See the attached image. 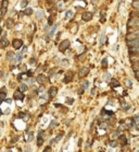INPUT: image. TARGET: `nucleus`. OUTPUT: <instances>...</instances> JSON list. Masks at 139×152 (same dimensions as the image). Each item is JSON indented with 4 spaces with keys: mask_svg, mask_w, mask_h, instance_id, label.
Masks as SVG:
<instances>
[{
    "mask_svg": "<svg viewBox=\"0 0 139 152\" xmlns=\"http://www.w3.org/2000/svg\"><path fill=\"white\" fill-rule=\"evenodd\" d=\"M69 47H70V41L69 40H64V41H62V42L60 43V45H59V51L63 53V51H65Z\"/></svg>",
    "mask_w": 139,
    "mask_h": 152,
    "instance_id": "nucleus-1",
    "label": "nucleus"
},
{
    "mask_svg": "<svg viewBox=\"0 0 139 152\" xmlns=\"http://www.w3.org/2000/svg\"><path fill=\"white\" fill-rule=\"evenodd\" d=\"M74 78V72L73 71H69V72L65 73V78H64V83H69V82H71L72 80H73Z\"/></svg>",
    "mask_w": 139,
    "mask_h": 152,
    "instance_id": "nucleus-2",
    "label": "nucleus"
},
{
    "mask_svg": "<svg viewBox=\"0 0 139 152\" xmlns=\"http://www.w3.org/2000/svg\"><path fill=\"white\" fill-rule=\"evenodd\" d=\"M91 19H92V12H89V11H87V12H84V13L82 14V20L83 21H90Z\"/></svg>",
    "mask_w": 139,
    "mask_h": 152,
    "instance_id": "nucleus-3",
    "label": "nucleus"
},
{
    "mask_svg": "<svg viewBox=\"0 0 139 152\" xmlns=\"http://www.w3.org/2000/svg\"><path fill=\"white\" fill-rule=\"evenodd\" d=\"M136 38H139V29L136 30L135 32H132V33L128 34L127 35V40L128 41H132V40H136Z\"/></svg>",
    "mask_w": 139,
    "mask_h": 152,
    "instance_id": "nucleus-4",
    "label": "nucleus"
},
{
    "mask_svg": "<svg viewBox=\"0 0 139 152\" xmlns=\"http://www.w3.org/2000/svg\"><path fill=\"white\" fill-rule=\"evenodd\" d=\"M12 45L15 49H21V47H23V41L22 40H14L12 42Z\"/></svg>",
    "mask_w": 139,
    "mask_h": 152,
    "instance_id": "nucleus-5",
    "label": "nucleus"
},
{
    "mask_svg": "<svg viewBox=\"0 0 139 152\" xmlns=\"http://www.w3.org/2000/svg\"><path fill=\"white\" fill-rule=\"evenodd\" d=\"M25 99V95H24V92L22 91H16L14 93V100H19V101H23Z\"/></svg>",
    "mask_w": 139,
    "mask_h": 152,
    "instance_id": "nucleus-6",
    "label": "nucleus"
},
{
    "mask_svg": "<svg viewBox=\"0 0 139 152\" xmlns=\"http://www.w3.org/2000/svg\"><path fill=\"white\" fill-rule=\"evenodd\" d=\"M78 73H79V77H86V76L89 73V69L87 68V67H83V68H80V70Z\"/></svg>",
    "mask_w": 139,
    "mask_h": 152,
    "instance_id": "nucleus-7",
    "label": "nucleus"
},
{
    "mask_svg": "<svg viewBox=\"0 0 139 152\" xmlns=\"http://www.w3.org/2000/svg\"><path fill=\"white\" fill-rule=\"evenodd\" d=\"M56 93H58V89L56 88V86H51V88L49 89V97H54L56 95Z\"/></svg>",
    "mask_w": 139,
    "mask_h": 152,
    "instance_id": "nucleus-8",
    "label": "nucleus"
},
{
    "mask_svg": "<svg viewBox=\"0 0 139 152\" xmlns=\"http://www.w3.org/2000/svg\"><path fill=\"white\" fill-rule=\"evenodd\" d=\"M127 44H128V46L129 47L139 46V38H136V40H132V41H128Z\"/></svg>",
    "mask_w": 139,
    "mask_h": 152,
    "instance_id": "nucleus-9",
    "label": "nucleus"
},
{
    "mask_svg": "<svg viewBox=\"0 0 139 152\" xmlns=\"http://www.w3.org/2000/svg\"><path fill=\"white\" fill-rule=\"evenodd\" d=\"M42 142H43V138H42V130H40V131H39L38 137H37V145H38V147H40V145L42 144Z\"/></svg>",
    "mask_w": 139,
    "mask_h": 152,
    "instance_id": "nucleus-10",
    "label": "nucleus"
},
{
    "mask_svg": "<svg viewBox=\"0 0 139 152\" xmlns=\"http://www.w3.org/2000/svg\"><path fill=\"white\" fill-rule=\"evenodd\" d=\"M130 25L132 26H139V18H132L130 20Z\"/></svg>",
    "mask_w": 139,
    "mask_h": 152,
    "instance_id": "nucleus-11",
    "label": "nucleus"
},
{
    "mask_svg": "<svg viewBox=\"0 0 139 152\" xmlns=\"http://www.w3.org/2000/svg\"><path fill=\"white\" fill-rule=\"evenodd\" d=\"M0 45H1V48H6V47L9 45V41L7 40V38H1V41H0Z\"/></svg>",
    "mask_w": 139,
    "mask_h": 152,
    "instance_id": "nucleus-12",
    "label": "nucleus"
},
{
    "mask_svg": "<svg viewBox=\"0 0 139 152\" xmlns=\"http://www.w3.org/2000/svg\"><path fill=\"white\" fill-rule=\"evenodd\" d=\"M15 57H16V55H15L13 51H9V53L7 54V58H8V60H10V61H12Z\"/></svg>",
    "mask_w": 139,
    "mask_h": 152,
    "instance_id": "nucleus-13",
    "label": "nucleus"
},
{
    "mask_svg": "<svg viewBox=\"0 0 139 152\" xmlns=\"http://www.w3.org/2000/svg\"><path fill=\"white\" fill-rule=\"evenodd\" d=\"M58 26H59L58 24H54V25H53V27L51 29V31L49 32V37H52V36L54 35V33H56V29H58Z\"/></svg>",
    "mask_w": 139,
    "mask_h": 152,
    "instance_id": "nucleus-14",
    "label": "nucleus"
},
{
    "mask_svg": "<svg viewBox=\"0 0 139 152\" xmlns=\"http://www.w3.org/2000/svg\"><path fill=\"white\" fill-rule=\"evenodd\" d=\"M37 82H38V83H43V82H45L46 81V78H45V76H43V75H39L38 76V77H37Z\"/></svg>",
    "mask_w": 139,
    "mask_h": 152,
    "instance_id": "nucleus-15",
    "label": "nucleus"
},
{
    "mask_svg": "<svg viewBox=\"0 0 139 152\" xmlns=\"http://www.w3.org/2000/svg\"><path fill=\"white\" fill-rule=\"evenodd\" d=\"M110 84L112 86H119V83H118V81H117L116 79H111V81H110Z\"/></svg>",
    "mask_w": 139,
    "mask_h": 152,
    "instance_id": "nucleus-16",
    "label": "nucleus"
},
{
    "mask_svg": "<svg viewBox=\"0 0 139 152\" xmlns=\"http://www.w3.org/2000/svg\"><path fill=\"white\" fill-rule=\"evenodd\" d=\"M43 17H45V13H43L42 11L36 12V18L38 19V20H41V19H43Z\"/></svg>",
    "mask_w": 139,
    "mask_h": 152,
    "instance_id": "nucleus-17",
    "label": "nucleus"
},
{
    "mask_svg": "<svg viewBox=\"0 0 139 152\" xmlns=\"http://www.w3.org/2000/svg\"><path fill=\"white\" fill-rule=\"evenodd\" d=\"M132 5V8H135V9H137L139 11V0H134Z\"/></svg>",
    "mask_w": 139,
    "mask_h": 152,
    "instance_id": "nucleus-18",
    "label": "nucleus"
},
{
    "mask_svg": "<svg viewBox=\"0 0 139 152\" xmlns=\"http://www.w3.org/2000/svg\"><path fill=\"white\" fill-rule=\"evenodd\" d=\"M129 53H136V54H139V46H136V47H130Z\"/></svg>",
    "mask_w": 139,
    "mask_h": 152,
    "instance_id": "nucleus-19",
    "label": "nucleus"
},
{
    "mask_svg": "<svg viewBox=\"0 0 139 152\" xmlns=\"http://www.w3.org/2000/svg\"><path fill=\"white\" fill-rule=\"evenodd\" d=\"M23 13L25 14V16H30V14L33 13V9H32V8H27V9L24 10Z\"/></svg>",
    "mask_w": 139,
    "mask_h": 152,
    "instance_id": "nucleus-20",
    "label": "nucleus"
},
{
    "mask_svg": "<svg viewBox=\"0 0 139 152\" xmlns=\"http://www.w3.org/2000/svg\"><path fill=\"white\" fill-rule=\"evenodd\" d=\"M72 17H73V11H71V10H67V11L65 12V19L72 18Z\"/></svg>",
    "mask_w": 139,
    "mask_h": 152,
    "instance_id": "nucleus-21",
    "label": "nucleus"
},
{
    "mask_svg": "<svg viewBox=\"0 0 139 152\" xmlns=\"http://www.w3.org/2000/svg\"><path fill=\"white\" fill-rule=\"evenodd\" d=\"M103 80H104V81H105V82H109V81H111V77H110V73H109V72H106L105 75L103 76Z\"/></svg>",
    "mask_w": 139,
    "mask_h": 152,
    "instance_id": "nucleus-22",
    "label": "nucleus"
},
{
    "mask_svg": "<svg viewBox=\"0 0 139 152\" xmlns=\"http://www.w3.org/2000/svg\"><path fill=\"white\" fill-rule=\"evenodd\" d=\"M27 85L26 84H21L20 85V91H22V92H25V91H27Z\"/></svg>",
    "mask_w": 139,
    "mask_h": 152,
    "instance_id": "nucleus-23",
    "label": "nucleus"
},
{
    "mask_svg": "<svg viewBox=\"0 0 139 152\" xmlns=\"http://www.w3.org/2000/svg\"><path fill=\"white\" fill-rule=\"evenodd\" d=\"M13 25H14V23H13V21L11 20V19H10V20H8V21H7V26H8L9 29L13 27Z\"/></svg>",
    "mask_w": 139,
    "mask_h": 152,
    "instance_id": "nucleus-24",
    "label": "nucleus"
},
{
    "mask_svg": "<svg viewBox=\"0 0 139 152\" xmlns=\"http://www.w3.org/2000/svg\"><path fill=\"white\" fill-rule=\"evenodd\" d=\"M27 5H28V0H22V2H21V7L22 8L27 7Z\"/></svg>",
    "mask_w": 139,
    "mask_h": 152,
    "instance_id": "nucleus-25",
    "label": "nucleus"
},
{
    "mask_svg": "<svg viewBox=\"0 0 139 152\" xmlns=\"http://www.w3.org/2000/svg\"><path fill=\"white\" fill-rule=\"evenodd\" d=\"M101 65H102V67H103V68H106V67H108V60H106L105 58H104V59H102Z\"/></svg>",
    "mask_w": 139,
    "mask_h": 152,
    "instance_id": "nucleus-26",
    "label": "nucleus"
},
{
    "mask_svg": "<svg viewBox=\"0 0 139 152\" xmlns=\"http://www.w3.org/2000/svg\"><path fill=\"white\" fill-rule=\"evenodd\" d=\"M104 41H105V35H104V34H101V37H100V45H103Z\"/></svg>",
    "mask_w": 139,
    "mask_h": 152,
    "instance_id": "nucleus-27",
    "label": "nucleus"
},
{
    "mask_svg": "<svg viewBox=\"0 0 139 152\" xmlns=\"http://www.w3.org/2000/svg\"><path fill=\"white\" fill-rule=\"evenodd\" d=\"M6 93H7V92H3V91H1V94H0V100H1V101H4V100H7V99H6Z\"/></svg>",
    "mask_w": 139,
    "mask_h": 152,
    "instance_id": "nucleus-28",
    "label": "nucleus"
},
{
    "mask_svg": "<svg viewBox=\"0 0 139 152\" xmlns=\"http://www.w3.org/2000/svg\"><path fill=\"white\" fill-rule=\"evenodd\" d=\"M88 86H89V81H87L86 80V81L83 82V89H87Z\"/></svg>",
    "mask_w": 139,
    "mask_h": 152,
    "instance_id": "nucleus-29",
    "label": "nucleus"
},
{
    "mask_svg": "<svg viewBox=\"0 0 139 152\" xmlns=\"http://www.w3.org/2000/svg\"><path fill=\"white\" fill-rule=\"evenodd\" d=\"M22 58H23L22 54H17V55H16V57H15V60H16V61H21V60H22Z\"/></svg>",
    "mask_w": 139,
    "mask_h": 152,
    "instance_id": "nucleus-30",
    "label": "nucleus"
},
{
    "mask_svg": "<svg viewBox=\"0 0 139 152\" xmlns=\"http://www.w3.org/2000/svg\"><path fill=\"white\" fill-rule=\"evenodd\" d=\"M8 7V0H2V8Z\"/></svg>",
    "mask_w": 139,
    "mask_h": 152,
    "instance_id": "nucleus-31",
    "label": "nucleus"
},
{
    "mask_svg": "<svg viewBox=\"0 0 139 152\" xmlns=\"http://www.w3.org/2000/svg\"><path fill=\"white\" fill-rule=\"evenodd\" d=\"M52 23H53V18H52V17H49V19H48V25H51Z\"/></svg>",
    "mask_w": 139,
    "mask_h": 152,
    "instance_id": "nucleus-32",
    "label": "nucleus"
},
{
    "mask_svg": "<svg viewBox=\"0 0 139 152\" xmlns=\"http://www.w3.org/2000/svg\"><path fill=\"white\" fill-rule=\"evenodd\" d=\"M6 12H7V8H2L1 7V17H4Z\"/></svg>",
    "mask_w": 139,
    "mask_h": 152,
    "instance_id": "nucleus-33",
    "label": "nucleus"
},
{
    "mask_svg": "<svg viewBox=\"0 0 139 152\" xmlns=\"http://www.w3.org/2000/svg\"><path fill=\"white\" fill-rule=\"evenodd\" d=\"M56 125H58V123L53 120V121H51V124H50V127H51V128H53V127H56Z\"/></svg>",
    "mask_w": 139,
    "mask_h": 152,
    "instance_id": "nucleus-34",
    "label": "nucleus"
},
{
    "mask_svg": "<svg viewBox=\"0 0 139 152\" xmlns=\"http://www.w3.org/2000/svg\"><path fill=\"white\" fill-rule=\"evenodd\" d=\"M62 135H63V134H60V135H59V136L56 137V139H54V141H56V142H58V141H60V140H61V138H62Z\"/></svg>",
    "mask_w": 139,
    "mask_h": 152,
    "instance_id": "nucleus-35",
    "label": "nucleus"
},
{
    "mask_svg": "<svg viewBox=\"0 0 139 152\" xmlns=\"http://www.w3.org/2000/svg\"><path fill=\"white\" fill-rule=\"evenodd\" d=\"M126 84H127L128 86H132V80H126Z\"/></svg>",
    "mask_w": 139,
    "mask_h": 152,
    "instance_id": "nucleus-36",
    "label": "nucleus"
},
{
    "mask_svg": "<svg viewBox=\"0 0 139 152\" xmlns=\"http://www.w3.org/2000/svg\"><path fill=\"white\" fill-rule=\"evenodd\" d=\"M66 103H67V104H73V103H74V100H73V99H69V100L66 101Z\"/></svg>",
    "mask_w": 139,
    "mask_h": 152,
    "instance_id": "nucleus-37",
    "label": "nucleus"
},
{
    "mask_svg": "<svg viewBox=\"0 0 139 152\" xmlns=\"http://www.w3.org/2000/svg\"><path fill=\"white\" fill-rule=\"evenodd\" d=\"M135 123H136V124L139 123V116H136V117H135Z\"/></svg>",
    "mask_w": 139,
    "mask_h": 152,
    "instance_id": "nucleus-38",
    "label": "nucleus"
},
{
    "mask_svg": "<svg viewBox=\"0 0 139 152\" xmlns=\"http://www.w3.org/2000/svg\"><path fill=\"white\" fill-rule=\"evenodd\" d=\"M45 152H50V147H47L45 149Z\"/></svg>",
    "mask_w": 139,
    "mask_h": 152,
    "instance_id": "nucleus-39",
    "label": "nucleus"
},
{
    "mask_svg": "<svg viewBox=\"0 0 139 152\" xmlns=\"http://www.w3.org/2000/svg\"><path fill=\"white\" fill-rule=\"evenodd\" d=\"M97 2H98V0H91V3H92V5H96Z\"/></svg>",
    "mask_w": 139,
    "mask_h": 152,
    "instance_id": "nucleus-40",
    "label": "nucleus"
},
{
    "mask_svg": "<svg viewBox=\"0 0 139 152\" xmlns=\"http://www.w3.org/2000/svg\"><path fill=\"white\" fill-rule=\"evenodd\" d=\"M54 106H56V107H62L61 104H54Z\"/></svg>",
    "mask_w": 139,
    "mask_h": 152,
    "instance_id": "nucleus-41",
    "label": "nucleus"
},
{
    "mask_svg": "<svg viewBox=\"0 0 139 152\" xmlns=\"http://www.w3.org/2000/svg\"><path fill=\"white\" fill-rule=\"evenodd\" d=\"M95 91H96V89H92V90H91V95H95Z\"/></svg>",
    "mask_w": 139,
    "mask_h": 152,
    "instance_id": "nucleus-42",
    "label": "nucleus"
},
{
    "mask_svg": "<svg viewBox=\"0 0 139 152\" xmlns=\"http://www.w3.org/2000/svg\"><path fill=\"white\" fill-rule=\"evenodd\" d=\"M54 71H56V70H54V69H53V70H51V71H50V76H53V75H54V73H53Z\"/></svg>",
    "mask_w": 139,
    "mask_h": 152,
    "instance_id": "nucleus-43",
    "label": "nucleus"
},
{
    "mask_svg": "<svg viewBox=\"0 0 139 152\" xmlns=\"http://www.w3.org/2000/svg\"><path fill=\"white\" fill-rule=\"evenodd\" d=\"M43 31H45V32H48V25H46V26H45V30H43Z\"/></svg>",
    "mask_w": 139,
    "mask_h": 152,
    "instance_id": "nucleus-44",
    "label": "nucleus"
},
{
    "mask_svg": "<svg viewBox=\"0 0 139 152\" xmlns=\"http://www.w3.org/2000/svg\"><path fill=\"white\" fill-rule=\"evenodd\" d=\"M27 76H29L30 77V76H32V71H27Z\"/></svg>",
    "mask_w": 139,
    "mask_h": 152,
    "instance_id": "nucleus-45",
    "label": "nucleus"
},
{
    "mask_svg": "<svg viewBox=\"0 0 139 152\" xmlns=\"http://www.w3.org/2000/svg\"><path fill=\"white\" fill-rule=\"evenodd\" d=\"M111 145H112V147H115L116 144H115V142H111Z\"/></svg>",
    "mask_w": 139,
    "mask_h": 152,
    "instance_id": "nucleus-46",
    "label": "nucleus"
},
{
    "mask_svg": "<svg viewBox=\"0 0 139 152\" xmlns=\"http://www.w3.org/2000/svg\"><path fill=\"white\" fill-rule=\"evenodd\" d=\"M136 152H139V150H138V151H136Z\"/></svg>",
    "mask_w": 139,
    "mask_h": 152,
    "instance_id": "nucleus-47",
    "label": "nucleus"
},
{
    "mask_svg": "<svg viewBox=\"0 0 139 152\" xmlns=\"http://www.w3.org/2000/svg\"><path fill=\"white\" fill-rule=\"evenodd\" d=\"M138 14H139V12H138Z\"/></svg>",
    "mask_w": 139,
    "mask_h": 152,
    "instance_id": "nucleus-48",
    "label": "nucleus"
}]
</instances>
